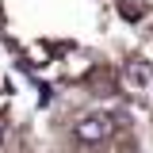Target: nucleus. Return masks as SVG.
<instances>
[{
  "mask_svg": "<svg viewBox=\"0 0 153 153\" xmlns=\"http://www.w3.org/2000/svg\"><path fill=\"white\" fill-rule=\"evenodd\" d=\"M146 130H149V146H153V92H149V107H146Z\"/></svg>",
  "mask_w": 153,
  "mask_h": 153,
  "instance_id": "2",
  "label": "nucleus"
},
{
  "mask_svg": "<svg viewBox=\"0 0 153 153\" xmlns=\"http://www.w3.org/2000/svg\"><path fill=\"white\" fill-rule=\"evenodd\" d=\"M0 153H27V115L19 107V92L0 73Z\"/></svg>",
  "mask_w": 153,
  "mask_h": 153,
  "instance_id": "1",
  "label": "nucleus"
}]
</instances>
